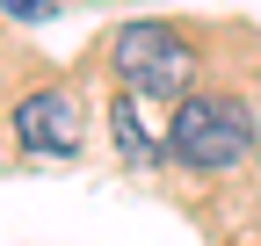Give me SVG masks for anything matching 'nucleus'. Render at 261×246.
<instances>
[{
    "mask_svg": "<svg viewBox=\"0 0 261 246\" xmlns=\"http://www.w3.org/2000/svg\"><path fill=\"white\" fill-rule=\"evenodd\" d=\"M167 152L196 174H225L254 152V116L240 95H181L174 123H167Z\"/></svg>",
    "mask_w": 261,
    "mask_h": 246,
    "instance_id": "1",
    "label": "nucleus"
},
{
    "mask_svg": "<svg viewBox=\"0 0 261 246\" xmlns=\"http://www.w3.org/2000/svg\"><path fill=\"white\" fill-rule=\"evenodd\" d=\"M15 138L29 152H51V160H73L87 123H80V102L65 95V87H37V95L15 102Z\"/></svg>",
    "mask_w": 261,
    "mask_h": 246,
    "instance_id": "3",
    "label": "nucleus"
},
{
    "mask_svg": "<svg viewBox=\"0 0 261 246\" xmlns=\"http://www.w3.org/2000/svg\"><path fill=\"white\" fill-rule=\"evenodd\" d=\"M0 8H8L15 22H51V15H58V0H0Z\"/></svg>",
    "mask_w": 261,
    "mask_h": 246,
    "instance_id": "5",
    "label": "nucleus"
},
{
    "mask_svg": "<svg viewBox=\"0 0 261 246\" xmlns=\"http://www.w3.org/2000/svg\"><path fill=\"white\" fill-rule=\"evenodd\" d=\"M109 123H116V145H123V160H160V138L145 131V109H138V95H130V87H123V95H116V109H109Z\"/></svg>",
    "mask_w": 261,
    "mask_h": 246,
    "instance_id": "4",
    "label": "nucleus"
},
{
    "mask_svg": "<svg viewBox=\"0 0 261 246\" xmlns=\"http://www.w3.org/2000/svg\"><path fill=\"white\" fill-rule=\"evenodd\" d=\"M109 66L130 95H189L196 80V44L167 22H123L109 37Z\"/></svg>",
    "mask_w": 261,
    "mask_h": 246,
    "instance_id": "2",
    "label": "nucleus"
}]
</instances>
